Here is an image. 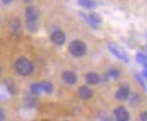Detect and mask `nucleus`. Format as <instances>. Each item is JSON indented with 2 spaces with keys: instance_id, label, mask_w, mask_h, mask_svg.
I'll return each mask as SVG.
<instances>
[{
  "instance_id": "ddd939ff",
  "label": "nucleus",
  "mask_w": 147,
  "mask_h": 121,
  "mask_svg": "<svg viewBox=\"0 0 147 121\" xmlns=\"http://www.w3.org/2000/svg\"><path fill=\"white\" fill-rule=\"evenodd\" d=\"M88 17H90V19H91V22L93 23V25L96 27V25L97 24H100L101 22H102V19H101V17L97 15V14H94V13H92V14H90L88 15Z\"/></svg>"
},
{
  "instance_id": "b1692460",
  "label": "nucleus",
  "mask_w": 147,
  "mask_h": 121,
  "mask_svg": "<svg viewBox=\"0 0 147 121\" xmlns=\"http://www.w3.org/2000/svg\"><path fill=\"white\" fill-rule=\"evenodd\" d=\"M24 1H31V0H24Z\"/></svg>"
},
{
  "instance_id": "4468645a",
  "label": "nucleus",
  "mask_w": 147,
  "mask_h": 121,
  "mask_svg": "<svg viewBox=\"0 0 147 121\" xmlns=\"http://www.w3.org/2000/svg\"><path fill=\"white\" fill-rule=\"evenodd\" d=\"M30 89H31V92L34 93V94H40V93L42 92V88H41L40 83H34V84H32V85L30 86Z\"/></svg>"
},
{
  "instance_id": "f8f14e48",
  "label": "nucleus",
  "mask_w": 147,
  "mask_h": 121,
  "mask_svg": "<svg viewBox=\"0 0 147 121\" xmlns=\"http://www.w3.org/2000/svg\"><path fill=\"white\" fill-rule=\"evenodd\" d=\"M40 85H41V88H42V92H45V93H52L53 86H52L51 83H49V82H42V83H40Z\"/></svg>"
},
{
  "instance_id": "f03ea898",
  "label": "nucleus",
  "mask_w": 147,
  "mask_h": 121,
  "mask_svg": "<svg viewBox=\"0 0 147 121\" xmlns=\"http://www.w3.org/2000/svg\"><path fill=\"white\" fill-rule=\"evenodd\" d=\"M69 52L71 53V55L76 57V58L83 57L86 53V44L83 41L75 40L69 45Z\"/></svg>"
},
{
  "instance_id": "a211bd4d",
  "label": "nucleus",
  "mask_w": 147,
  "mask_h": 121,
  "mask_svg": "<svg viewBox=\"0 0 147 121\" xmlns=\"http://www.w3.org/2000/svg\"><path fill=\"white\" fill-rule=\"evenodd\" d=\"M129 102H130V104H137L139 101H140V99H139V95L138 94H131V95H129Z\"/></svg>"
},
{
  "instance_id": "423d86ee",
  "label": "nucleus",
  "mask_w": 147,
  "mask_h": 121,
  "mask_svg": "<svg viewBox=\"0 0 147 121\" xmlns=\"http://www.w3.org/2000/svg\"><path fill=\"white\" fill-rule=\"evenodd\" d=\"M114 116H115V119L118 121H127L129 120V112L123 107V106H118L115 110H114Z\"/></svg>"
},
{
  "instance_id": "aec40b11",
  "label": "nucleus",
  "mask_w": 147,
  "mask_h": 121,
  "mask_svg": "<svg viewBox=\"0 0 147 121\" xmlns=\"http://www.w3.org/2000/svg\"><path fill=\"white\" fill-rule=\"evenodd\" d=\"M140 120L147 121V112H143V113L140 114Z\"/></svg>"
},
{
  "instance_id": "6ab92c4d",
  "label": "nucleus",
  "mask_w": 147,
  "mask_h": 121,
  "mask_svg": "<svg viewBox=\"0 0 147 121\" xmlns=\"http://www.w3.org/2000/svg\"><path fill=\"white\" fill-rule=\"evenodd\" d=\"M135 77H136V79L138 80V83L140 84V86L144 88V91H145V92H147V87H146V85H145L144 79H143V75H142V76H139V75H135Z\"/></svg>"
},
{
  "instance_id": "1a4fd4ad",
  "label": "nucleus",
  "mask_w": 147,
  "mask_h": 121,
  "mask_svg": "<svg viewBox=\"0 0 147 121\" xmlns=\"http://www.w3.org/2000/svg\"><path fill=\"white\" fill-rule=\"evenodd\" d=\"M78 94H79V96H80V99H83V100H88V99H91L93 95V92L91 88H88V87L86 86H83L79 88V91H78Z\"/></svg>"
},
{
  "instance_id": "2eb2a0df",
  "label": "nucleus",
  "mask_w": 147,
  "mask_h": 121,
  "mask_svg": "<svg viewBox=\"0 0 147 121\" xmlns=\"http://www.w3.org/2000/svg\"><path fill=\"white\" fill-rule=\"evenodd\" d=\"M108 75H109V77L112 78V79H115V78H118L119 76H120V70L119 69H115V68H112L108 71Z\"/></svg>"
},
{
  "instance_id": "9d476101",
  "label": "nucleus",
  "mask_w": 147,
  "mask_h": 121,
  "mask_svg": "<svg viewBox=\"0 0 147 121\" xmlns=\"http://www.w3.org/2000/svg\"><path fill=\"white\" fill-rule=\"evenodd\" d=\"M86 82L91 85H96L100 82V76L95 72H88L86 75Z\"/></svg>"
},
{
  "instance_id": "393cba45",
  "label": "nucleus",
  "mask_w": 147,
  "mask_h": 121,
  "mask_svg": "<svg viewBox=\"0 0 147 121\" xmlns=\"http://www.w3.org/2000/svg\"><path fill=\"white\" fill-rule=\"evenodd\" d=\"M0 72H1V69H0Z\"/></svg>"
},
{
  "instance_id": "4be33fe9",
  "label": "nucleus",
  "mask_w": 147,
  "mask_h": 121,
  "mask_svg": "<svg viewBox=\"0 0 147 121\" xmlns=\"http://www.w3.org/2000/svg\"><path fill=\"white\" fill-rule=\"evenodd\" d=\"M142 75H143V77H144V78H145V79L147 80V70H144Z\"/></svg>"
},
{
  "instance_id": "dca6fc26",
  "label": "nucleus",
  "mask_w": 147,
  "mask_h": 121,
  "mask_svg": "<svg viewBox=\"0 0 147 121\" xmlns=\"http://www.w3.org/2000/svg\"><path fill=\"white\" fill-rule=\"evenodd\" d=\"M136 59H137V61H138L139 64H143V65H144L145 62H147V55L144 54V53H142V52H138V53H137Z\"/></svg>"
},
{
  "instance_id": "f3484780",
  "label": "nucleus",
  "mask_w": 147,
  "mask_h": 121,
  "mask_svg": "<svg viewBox=\"0 0 147 121\" xmlns=\"http://www.w3.org/2000/svg\"><path fill=\"white\" fill-rule=\"evenodd\" d=\"M26 26H27V28H28L31 32L36 31V28H37L36 22H33V20H27V22H26Z\"/></svg>"
},
{
  "instance_id": "39448f33",
  "label": "nucleus",
  "mask_w": 147,
  "mask_h": 121,
  "mask_svg": "<svg viewBox=\"0 0 147 121\" xmlns=\"http://www.w3.org/2000/svg\"><path fill=\"white\" fill-rule=\"evenodd\" d=\"M25 16L27 20H33V22H36L38 16H40V11L36 7L34 6H30L26 8L25 10Z\"/></svg>"
},
{
  "instance_id": "412c9836",
  "label": "nucleus",
  "mask_w": 147,
  "mask_h": 121,
  "mask_svg": "<svg viewBox=\"0 0 147 121\" xmlns=\"http://www.w3.org/2000/svg\"><path fill=\"white\" fill-rule=\"evenodd\" d=\"M3 119H5V112L2 109H0V121L3 120Z\"/></svg>"
},
{
  "instance_id": "0eeeda50",
  "label": "nucleus",
  "mask_w": 147,
  "mask_h": 121,
  "mask_svg": "<svg viewBox=\"0 0 147 121\" xmlns=\"http://www.w3.org/2000/svg\"><path fill=\"white\" fill-rule=\"evenodd\" d=\"M51 41L55 45H62L66 42V35L62 31H55L51 34Z\"/></svg>"
},
{
  "instance_id": "5701e85b",
  "label": "nucleus",
  "mask_w": 147,
  "mask_h": 121,
  "mask_svg": "<svg viewBox=\"0 0 147 121\" xmlns=\"http://www.w3.org/2000/svg\"><path fill=\"white\" fill-rule=\"evenodd\" d=\"M11 1H13V0H2V2H3V3H6V5H8V3H10Z\"/></svg>"
},
{
  "instance_id": "6e6552de",
  "label": "nucleus",
  "mask_w": 147,
  "mask_h": 121,
  "mask_svg": "<svg viewBox=\"0 0 147 121\" xmlns=\"http://www.w3.org/2000/svg\"><path fill=\"white\" fill-rule=\"evenodd\" d=\"M62 79H63V82H65L66 84H68V85H74V84H76V82H77V76H76V74L73 72V71H65V72L62 74Z\"/></svg>"
},
{
  "instance_id": "f257e3e1",
  "label": "nucleus",
  "mask_w": 147,
  "mask_h": 121,
  "mask_svg": "<svg viewBox=\"0 0 147 121\" xmlns=\"http://www.w3.org/2000/svg\"><path fill=\"white\" fill-rule=\"evenodd\" d=\"M15 68H16V70H17V72H18L19 75H22V76H28V75H31L33 72L34 66H33V64L28 59L22 57V58H18L16 60Z\"/></svg>"
},
{
  "instance_id": "9b49d317",
  "label": "nucleus",
  "mask_w": 147,
  "mask_h": 121,
  "mask_svg": "<svg viewBox=\"0 0 147 121\" xmlns=\"http://www.w3.org/2000/svg\"><path fill=\"white\" fill-rule=\"evenodd\" d=\"M79 5L85 7V8H88V9H92L96 7V2H94L93 0H78Z\"/></svg>"
},
{
  "instance_id": "7ed1b4c3",
  "label": "nucleus",
  "mask_w": 147,
  "mask_h": 121,
  "mask_svg": "<svg viewBox=\"0 0 147 121\" xmlns=\"http://www.w3.org/2000/svg\"><path fill=\"white\" fill-rule=\"evenodd\" d=\"M108 48H109V50L111 51V53L113 54V55H115L118 59H120V60H122V61H125V62H128L129 61V58L128 55H127V53L125 52V50H122L120 47H118L117 44H114V43H109L108 44Z\"/></svg>"
},
{
  "instance_id": "20e7f679",
  "label": "nucleus",
  "mask_w": 147,
  "mask_h": 121,
  "mask_svg": "<svg viewBox=\"0 0 147 121\" xmlns=\"http://www.w3.org/2000/svg\"><path fill=\"white\" fill-rule=\"evenodd\" d=\"M130 95V88L128 85H122L119 87V89L115 93V99L118 101H125L127 100Z\"/></svg>"
}]
</instances>
